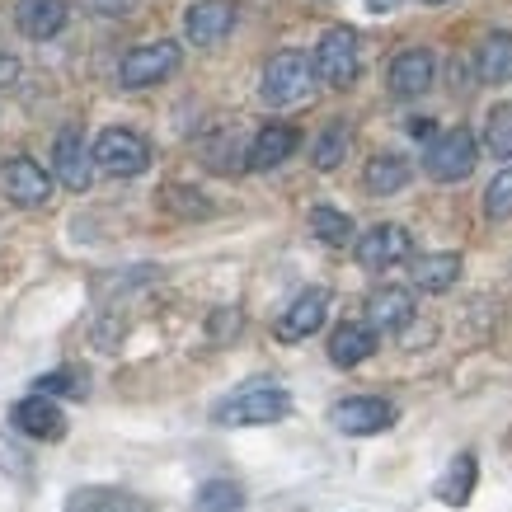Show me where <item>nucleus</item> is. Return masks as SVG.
<instances>
[{"instance_id":"obj_1","label":"nucleus","mask_w":512,"mask_h":512,"mask_svg":"<svg viewBox=\"0 0 512 512\" xmlns=\"http://www.w3.org/2000/svg\"><path fill=\"white\" fill-rule=\"evenodd\" d=\"M287 414H292V395L278 381H249L212 409L221 428H259V423H278Z\"/></svg>"},{"instance_id":"obj_2","label":"nucleus","mask_w":512,"mask_h":512,"mask_svg":"<svg viewBox=\"0 0 512 512\" xmlns=\"http://www.w3.org/2000/svg\"><path fill=\"white\" fill-rule=\"evenodd\" d=\"M475 160H480L475 132H470V127H451V132H437V137L428 141L423 170H428V179H437V184H456V179H466V174L475 170Z\"/></svg>"},{"instance_id":"obj_3","label":"nucleus","mask_w":512,"mask_h":512,"mask_svg":"<svg viewBox=\"0 0 512 512\" xmlns=\"http://www.w3.org/2000/svg\"><path fill=\"white\" fill-rule=\"evenodd\" d=\"M311 85H315V62H306L301 52H278V57H268L259 94L273 109H287V104H301L311 94Z\"/></svg>"},{"instance_id":"obj_4","label":"nucleus","mask_w":512,"mask_h":512,"mask_svg":"<svg viewBox=\"0 0 512 512\" xmlns=\"http://www.w3.org/2000/svg\"><path fill=\"white\" fill-rule=\"evenodd\" d=\"M151 165V146L146 137L127 132V127H104L94 141V170L113 174V179H137Z\"/></svg>"},{"instance_id":"obj_5","label":"nucleus","mask_w":512,"mask_h":512,"mask_svg":"<svg viewBox=\"0 0 512 512\" xmlns=\"http://www.w3.org/2000/svg\"><path fill=\"white\" fill-rule=\"evenodd\" d=\"M184 62V47L170 43V38H160V43H141L132 47L123 62H118V80H123L127 90H146V85H160V80H170Z\"/></svg>"},{"instance_id":"obj_6","label":"nucleus","mask_w":512,"mask_h":512,"mask_svg":"<svg viewBox=\"0 0 512 512\" xmlns=\"http://www.w3.org/2000/svg\"><path fill=\"white\" fill-rule=\"evenodd\" d=\"M395 419H400V409L390 400H381V395H348V400H339L329 409V423L343 437H376L386 433Z\"/></svg>"},{"instance_id":"obj_7","label":"nucleus","mask_w":512,"mask_h":512,"mask_svg":"<svg viewBox=\"0 0 512 512\" xmlns=\"http://www.w3.org/2000/svg\"><path fill=\"white\" fill-rule=\"evenodd\" d=\"M362 71V57H357V33L353 29H329L315 47V76L334 85V90H348Z\"/></svg>"},{"instance_id":"obj_8","label":"nucleus","mask_w":512,"mask_h":512,"mask_svg":"<svg viewBox=\"0 0 512 512\" xmlns=\"http://www.w3.org/2000/svg\"><path fill=\"white\" fill-rule=\"evenodd\" d=\"M409 249H414V240H409V231L404 226H395V221H381V226H372V231L357 235V264L372 268V273H381V268H395L409 259Z\"/></svg>"},{"instance_id":"obj_9","label":"nucleus","mask_w":512,"mask_h":512,"mask_svg":"<svg viewBox=\"0 0 512 512\" xmlns=\"http://www.w3.org/2000/svg\"><path fill=\"white\" fill-rule=\"evenodd\" d=\"M10 428L33 437V442H62L66 414H62V404L47 400V395H24V400H15V409H10Z\"/></svg>"},{"instance_id":"obj_10","label":"nucleus","mask_w":512,"mask_h":512,"mask_svg":"<svg viewBox=\"0 0 512 512\" xmlns=\"http://www.w3.org/2000/svg\"><path fill=\"white\" fill-rule=\"evenodd\" d=\"M52 170L71 193H85L94 179V146H85L80 127H62L52 141Z\"/></svg>"},{"instance_id":"obj_11","label":"nucleus","mask_w":512,"mask_h":512,"mask_svg":"<svg viewBox=\"0 0 512 512\" xmlns=\"http://www.w3.org/2000/svg\"><path fill=\"white\" fill-rule=\"evenodd\" d=\"M0 188H5V198L15 202V207H43L52 198V174L29 156H15L5 170H0Z\"/></svg>"},{"instance_id":"obj_12","label":"nucleus","mask_w":512,"mask_h":512,"mask_svg":"<svg viewBox=\"0 0 512 512\" xmlns=\"http://www.w3.org/2000/svg\"><path fill=\"white\" fill-rule=\"evenodd\" d=\"M433 76H437L433 52H428V47H409V52H400V57L390 62L386 90L395 94V99H419V94H428Z\"/></svg>"},{"instance_id":"obj_13","label":"nucleus","mask_w":512,"mask_h":512,"mask_svg":"<svg viewBox=\"0 0 512 512\" xmlns=\"http://www.w3.org/2000/svg\"><path fill=\"white\" fill-rule=\"evenodd\" d=\"M325 315H329V292H325V287H306V292L296 296L292 306L278 315V339L282 343L311 339L315 329L325 325Z\"/></svg>"},{"instance_id":"obj_14","label":"nucleus","mask_w":512,"mask_h":512,"mask_svg":"<svg viewBox=\"0 0 512 512\" xmlns=\"http://www.w3.org/2000/svg\"><path fill=\"white\" fill-rule=\"evenodd\" d=\"M231 29H235V5L231 0H198V5L184 15L188 43H198V47L221 43Z\"/></svg>"},{"instance_id":"obj_15","label":"nucleus","mask_w":512,"mask_h":512,"mask_svg":"<svg viewBox=\"0 0 512 512\" xmlns=\"http://www.w3.org/2000/svg\"><path fill=\"white\" fill-rule=\"evenodd\" d=\"M409 320H414V296L404 287H376L367 296V325L376 334H400V329H409Z\"/></svg>"},{"instance_id":"obj_16","label":"nucleus","mask_w":512,"mask_h":512,"mask_svg":"<svg viewBox=\"0 0 512 512\" xmlns=\"http://www.w3.org/2000/svg\"><path fill=\"white\" fill-rule=\"evenodd\" d=\"M296 146H301V132L287 123H268L259 137L249 141V151H245V165L249 170H278L282 160L292 156Z\"/></svg>"},{"instance_id":"obj_17","label":"nucleus","mask_w":512,"mask_h":512,"mask_svg":"<svg viewBox=\"0 0 512 512\" xmlns=\"http://www.w3.org/2000/svg\"><path fill=\"white\" fill-rule=\"evenodd\" d=\"M376 353V329L367 320H343L334 334H329V362L334 367H357Z\"/></svg>"},{"instance_id":"obj_18","label":"nucleus","mask_w":512,"mask_h":512,"mask_svg":"<svg viewBox=\"0 0 512 512\" xmlns=\"http://www.w3.org/2000/svg\"><path fill=\"white\" fill-rule=\"evenodd\" d=\"M66 512H151V503L113 484H85L66 498Z\"/></svg>"},{"instance_id":"obj_19","label":"nucleus","mask_w":512,"mask_h":512,"mask_svg":"<svg viewBox=\"0 0 512 512\" xmlns=\"http://www.w3.org/2000/svg\"><path fill=\"white\" fill-rule=\"evenodd\" d=\"M15 24L24 38H57L66 29V0H19L15 5Z\"/></svg>"},{"instance_id":"obj_20","label":"nucleus","mask_w":512,"mask_h":512,"mask_svg":"<svg viewBox=\"0 0 512 512\" xmlns=\"http://www.w3.org/2000/svg\"><path fill=\"white\" fill-rule=\"evenodd\" d=\"M409 160L395 156V151H381V156L367 160V174H362V184H367V193L372 198H390V193H400L404 184H409Z\"/></svg>"},{"instance_id":"obj_21","label":"nucleus","mask_w":512,"mask_h":512,"mask_svg":"<svg viewBox=\"0 0 512 512\" xmlns=\"http://www.w3.org/2000/svg\"><path fill=\"white\" fill-rule=\"evenodd\" d=\"M475 480H480V461H475L470 451H461L447 466V475L437 480V498H442L447 508H466L470 494H475Z\"/></svg>"},{"instance_id":"obj_22","label":"nucleus","mask_w":512,"mask_h":512,"mask_svg":"<svg viewBox=\"0 0 512 512\" xmlns=\"http://www.w3.org/2000/svg\"><path fill=\"white\" fill-rule=\"evenodd\" d=\"M475 71H480V85H503L512 80V33H489L475 52Z\"/></svg>"},{"instance_id":"obj_23","label":"nucleus","mask_w":512,"mask_h":512,"mask_svg":"<svg viewBox=\"0 0 512 512\" xmlns=\"http://www.w3.org/2000/svg\"><path fill=\"white\" fill-rule=\"evenodd\" d=\"M461 278V254H423L414 264V282L419 292H447Z\"/></svg>"},{"instance_id":"obj_24","label":"nucleus","mask_w":512,"mask_h":512,"mask_svg":"<svg viewBox=\"0 0 512 512\" xmlns=\"http://www.w3.org/2000/svg\"><path fill=\"white\" fill-rule=\"evenodd\" d=\"M33 395H47V400H85L90 395V376L80 372V367H57V372H43L33 381Z\"/></svg>"},{"instance_id":"obj_25","label":"nucleus","mask_w":512,"mask_h":512,"mask_svg":"<svg viewBox=\"0 0 512 512\" xmlns=\"http://www.w3.org/2000/svg\"><path fill=\"white\" fill-rule=\"evenodd\" d=\"M193 512H245V489L235 480H207L193 494Z\"/></svg>"},{"instance_id":"obj_26","label":"nucleus","mask_w":512,"mask_h":512,"mask_svg":"<svg viewBox=\"0 0 512 512\" xmlns=\"http://www.w3.org/2000/svg\"><path fill=\"white\" fill-rule=\"evenodd\" d=\"M311 231H315V240H325V245H357L353 240V217L348 212H339V207H311Z\"/></svg>"},{"instance_id":"obj_27","label":"nucleus","mask_w":512,"mask_h":512,"mask_svg":"<svg viewBox=\"0 0 512 512\" xmlns=\"http://www.w3.org/2000/svg\"><path fill=\"white\" fill-rule=\"evenodd\" d=\"M348 141H353V132H348V123H329L320 137H315V151H311V160H315V170H339L343 165V156H348Z\"/></svg>"},{"instance_id":"obj_28","label":"nucleus","mask_w":512,"mask_h":512,"mask_svg":"<svg viewBox=\"0 0 512 512\" xmlns=\"http://www.w3.org/2000/svg\"><path fill=\"white\" fill-rule=\"evenodd\" d=\"M484 146L489 156L512 160V104H494L489 118H484Z\"/></svg>"},{"instance_id":"obj_29","label":"nucleus","mask_w":512,"mask_h":512,"mask_svg":"<svg viewBox=\"0 0 512 512\" xmlns=\"http://www.w3.org/2000/svg\"><path fill=\"white\" fill-rule=\"evenodd\" d=\"M484 217H494V221L512 217V165L508 170H498L494 184L484 188Z\"/></svg>"},{"instance_id":"obj_30","label":"nucleus","mask_w":512,"mask_h":512,"mask_svg":"<svg viewBox=\"0 0 512 512\" xmlns=\"http://www.w3.org/2000/svg\"><path fill=\"white\" fill-rule=\"evenodd\" d=\"M90 15H104V19H127L137 10V0H80Z\"/></svg>"},{"instance_id":"obj_31","label":"nucleus","mask_w":512,"mask_h":512,"mask_svg":"<svg viewBox=\"0 0 512 512\" xmlns=\"http://www.w3.org/2000/svg\"><path fill=\"white\" fill-rule=\"evenodd\" d=\"M15 80H19V62L0 47V85H15Z\"/></svg>"},{"instance_id":"obj_32","label":"nucleus","mask_w":512,"mask_h":512,"mask_svg":"<svg viewBox=\"0 0 512 512\" xmlns=\"http://www.w3.org/2000/svg\"><path fill=\"white\" fill-rule=\"evenodd\" d=\"M409 137L433 141V118H409Z\"/></svg>"},{"instance_id":"obj_33","label":"nucleus","mask_w":512,"mask_h":512,"mask_svg":"<svg viewBox=\"0 0 512 512\" xmlns=\"http://www.w3.org/2000/svg\"><path fill=\"white\" fill-rule=\"evenodd\" d=\"M395 5H400V0H367V10H376V15H390Z\"/></svg>"},{"instance_id":"obj_34","label":"nucleus","mask_w":512,"mask_h":512,"mask_svg":"<svg viewBox=\"0 0 512 512\" xmlns=\"http://www.w3.org/2000/svg\"><path fill=\"white\" fill-rule=\"evenodd\" d=\"M423 5H447V0H423Z\"/></svg>"}]
</instances>
